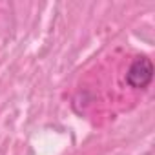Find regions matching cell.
Segmentation results:
<instances>
[{
	"instance_id": "6da1fadb",
	"label": "cell",
	"mask_w": 155,
	"mask_h": 155,
	"mask_svg": "<svg viewBox=\"0 0 155 155\" xmlns=\"http://www.w3.org/2000/svg\"><path fill=\"white\" fill-rule=\"evenodd\" d=\"M151 79H153V64L148 57L135 58L126 73V82L137 90H144L151 82Z\"/></svg>"
}]
</instances>
